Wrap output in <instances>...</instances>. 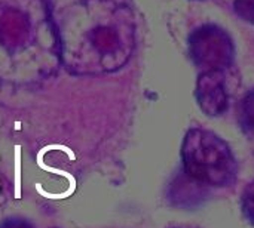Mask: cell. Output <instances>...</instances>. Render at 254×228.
<instances>
[{
    "label": "cell",
    "instance_id": "obj_1",
    "mask_svg": "<svg viewBox=\"0 0 254 228\" xmlns=\"http://www.w3.org/2000/svg\"><path fill=\"white\" fill-rule=\"evenodd\" d=\"M186 174L210 187H229L237 181L238 165L231 147L219 135L201 128L190 129L182 148Z\"/></svg>",
    "mask_w": 254,
    "mask_h": 228
},
{
    "label": "cell",
    "instance_id": "obj_2",
    "mask_svg": "<svg viewBox=\"0 0 254 228\" xmlns=\"http://www.w3.org/2000/svg\"><path fill=\"white\" fill-rule=\"evenodd\" d=\"M189 53L202 71H226L232 67L235 47L231 36L217 25H202L190 34Z\"/></svg>",
    "mask_w": 254,
    "mask_h": 228
},
{
    "label": "cell",
    "instance_id": "obj_3",
    "mask_svg": "<svg viewBox=\"0 0 254 228\" xmlns=\"http://www.w3.org/2000/svg\"><path fill=\"white\" fill-rule=\"evenodd\" d=\"M196 101L208 116H220L229 107L225 71H202L196 80Z\"/></svg>",
    "mask_w": 254,
    "mask_h": 228
},
{
    "label": "cell",
    "instance_id": "obj_4",
    "mask_svg": "<svg viewBox=\"0 0 254 228\" xmlns=\"http://www.w3.org/2000/svg\"><path fill=\"white\" fill-rule=\"evenodd\" d=\"M240 122L247 134L254 135V89L244 96L241 102Z\"/></svg>",
    "mask_w": 254,
    "mask_h": 228
},
{
    "label": "cell",
    "instance_id": "obj_5",
    "mask_svg": "<svg viewBox=\"0 0 254 228\" xmlns=\"http://www.w3.org/2000/svg\"><path fill=\"white\" fill-rule=\"evenodd\" d=\"M243 212L246 218L254 224V181H252L243 193Z\"/></svg>",
    "mask_w": 254,
    "mask_h": 228
},
{
    "label": "cell",
    "instance_id": "obj_6",
    "mask_svg": "<svg viewBox=\"0 0 254 228\" xmlns=\"http://www.w3.org/2000/svg\"><path fill=\"white\" fill-rule=\"evenodd\" d=\"M234 7L240 18L254 25V0H235Z\"/></svg>",
    "mask_w": 254,
    "mask_h": 228
},
{
    "label": "cell",
    "instance_id": "obj_7",
    "mask_svg": "<svg viewBox=\"0 0 254 228\" xmlns=\"http://www.w3.org/2000/svg\"><path fill=\"white\" fill-rule=\"evenodd\" d=\"M0 228H34L33 224L24 218H9V220H4Z\"/></svg>",
    "mask_w": 254,
    "mask_h": 228
},
{
    "label": "cell",
    "instance_id": "obj_8",
    "mask_svg": "<svg viewBox=\"0 0 254 228\" xmlns=\"http://www.w3.org/2000/svg\"><path fill=\"white\" fill-rule=\"evenodd\" d=\"M173 228H182V227H173Z\"/></svg>",
    "mask_w": 254,
    "mask_h": 228
},
{
    "label": "cell",
    "instance_id": "obj_9",
    "mask_svg": "<svg viewBox=\"0 0 254 228\" xmlns=\"http://www.w3.org/2000/svg\"><path fill=\"white\" fill-rule=\"evenodd\" d=\"M0 185H1V182H0Z\"/></svg>",
    "mask_w": 254,
    "mask_h": 228
}]
</instances>
